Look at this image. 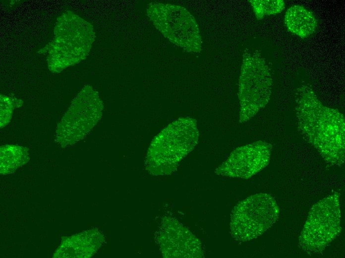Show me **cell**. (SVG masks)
<instances>
[{"label":"cell","mask_w":345,"mask_h":258,"mask_svg":"<svg viewBox=\"0 0 345 258\" xmlns=\"http://www.w3.org/2000/svg\"><path fill=\"white\" fill-rule=\"evenodd\" d=\"M297 128L302 137L328 163L345 162V118L338 110L324 105L310 85L301 84L295 94Z\"/></svg>","instance_id":"obj_1"},{"label":"cell","mask_w":345,"mask_h":258,"mask_svg":"<svg viewBox=\"0 0 345 258\" xmlns=\"http://www.w3.org/2000/svg\"><path fill=\"white\" fill-rule=\"evenodd\" d=\"M199 136L194 119L183 117L172 122L153 139L147 154L148 169L155 175L172 173L195 147Z\"/></svg>","instance_id":"obj_2"},{"label":"cell","mask_w":345,"mask_h":258,"mask_svg":"<svg viewBox=\"0 0 345 258\" xmlns=\"http://www.w3.org/2000/svg\"><path fill=\"white\" fill-rule=\"evenodd\" d=\"M273 79L272 69L258 51L245 50L239 79V122L253 118L269 102Z\"/></svg>","instance_id":"obj_3"},{"label":"cell","mask_w":345,"mask_h":258,"mask_svg":"<svg viewBox=\"0 0 345 258\" xmlns=\"http://www.w3.org/2000/svg\"><path fill=\"white\" fill-rule=\"evenodd\" d=\"M146 13L155 27L173 44L188 52H200L202 41L194 17L185 7L152 2Z\"/></svg>","instance_id":"obj_4"},{"label":"cell","mask_w":345,"mask_h":258,"mask_svg":"<svg viewBox=\"0 0 345 258\" xmlns=\"http://www.w3.org/2000/svg\"><path fill=\"white\" fill-rule=\"evenodd\" d=\"M279 213V207L272 195H252L238 203L231 212V237L239 242L256 239L273 225Z\"/></svg>","instance_id":"obj_5"},{"label":"cell","mask_w":345,"mask_h":258,"mask_svg":"<svg viewBox=\"0 0 345 258\" xmlns=\"http://www.w3.org/2000/svg\"><path fill=\"white\" fill-rule=\"evenodd\" d=\"M340 194L334 193L311 208L299 237L298 246L308 254H317L341 231Z\"/></svg>","instance_id":"obj_6"},{"label":"cell","mask_w":345,"mask_h":258,"mask_svg":"<svg viewBox=\"0 0 345 258\" xmlns=\"http://www.w3.org/2000/svg\"><path fill=\"white\" fill-rule=\"evenodd\" d=\"M103 109L98 93L85 86L58 124L56 142L66 147L84 138L101 118Z\"/></svg>","instance_id":"obj_7"},{"label":"cell","mask_w":345,"mask_h":258,"mask_svg":"<svg viewBox=\"0 0 345 258\" xmlns=\"http://www.w3.org/2000/svg\"><path fill=\"white\" fill-rule=\"evenodd\" d=\"M272 145L259 140L236 148L218 167L215 173L223 177L248 179L269 164Z\"/></svg>","instance_id":"obj_8"},{"label":"cell","mask_w":345,"mask_h":258,"mask_svg":"<svg viewBox=\"0 0 345 258\" xmlns=\"http://www.w3.org/2000/svg\"><path fill=\"white\" fill-rule=\"evenodd\" d=\"M160 236L165 257L200 258L204 256L199 240L175 220H166Z\"/></svg>","instance_id":"obj_9"},{"label":"cell","mask_w":345,"mask_h":258,"mask_svg":"<svg viewBox=\"0 0 345 258\" xmlns=\"http://www.w3.org/2000/svg\"><path fill=\"white\" fill-rule=\"evenodd\" d=\"M284 23L289 31L302 39L312 35L318 25L314 14L299 5H294L288 9L285 13Z\"/></svg>","instance_id":"obj_10"},{"label":"cell","mask_w":345,"mask_h":258,"mask_svg":"<svg viewBox=\"0 0 345 258\" xmlns=\"http://www.w3.org/2000/svg\"><path fill=\"white\" fill-rule=\"evenodd\" d=\"M27 148L12 144L0 146V173H13L29 159Z\"/></svg>","instance_id":"obj_11"},{"label":"cell","mask_w":345,"mask_h":258,"mask_svg":"<svg viewBox=\"0 0 345 258\" xmlns=\"http://www.w3.org/2000/svg\"><path fill=\"white\" fill-rule=\"evenodd\" d=\"M248 1L258 20H261L266 16L280 13L285 7L283 0H251Z\"/></svg>","instance_id":"obj_12"}]
</instances>
